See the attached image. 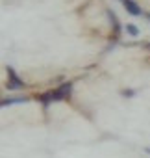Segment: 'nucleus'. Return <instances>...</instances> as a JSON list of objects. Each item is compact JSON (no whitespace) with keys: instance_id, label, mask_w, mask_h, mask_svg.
Returning <instances> with one entry per match:
<instances>
[{"instance_id":"nucleus-1","label":"nucleus","mask_w":150,"mask_h":158,"mask_svg":"<svg viewBox=\"0 0 150 158\" xmlns=\"http://www.w3.org/2000/svg\"><path fill=\"white\" fill-rule=\"evenodd\" d=\"M8 71V82H6V89H10V91H17V89H22L24 88V80L15 73V69L13 67H8L6 69Z\"/></svg>"},{"instance_id":"nucleus-2","label":"nucleus","mask_w":150,"mask_h":158,"mask_svg":"<svg viewBox=\"0 0 150 158\" xmlns=\"http://www.w3.org/2000/svg\"><path fill=\"white\" fill-rule=\"evenodd\" d=\"M70 93H72V84H70V82H65V84H61L59 88H56L54 91H50L48 95H50V101H63V99H67Z\"/></svg>"},{"instance_id":"nucleus-3","label":"nucleus","mask_w":150,"mask_h":158,"mask_svg":"<svg viewBox=\"0 0 150 158\" xmlns=\"http://www.w3.org/2000/svg\"><path fill=\"white\" fill-rule=\"evenodd\" d=\"M24 102H28V97H8V99H0V108L13 106V104H24Z\"/></svg>"},{"instance_id":"nucleus-4","label":"nucleus","mask_w":150,"mask_h":158,"mask_svg":"<svg viewBox=\"0 0 150 158\" xmlns=\"http://www.w3.org/2000/svg\"><path fill=\"white\" fill-rule=\"evenodd\" d=\"M122 4H124L126 11H128L130 15H133V17H139V15H141V8L137 6L135 0H122Z\"/></svg>"},{"instance_id":"nucleus-5","label":"nucleus","mask_w":150,"mask_h":158,"mask_svg":"<svg viewBox=\"0 0 150 158\" xmlns=\"http://www.w3.org/2000/svg\"><path fill=\"white\" fill-rule=\"evenodd\" d=\"M108 15H109V21H111V24H113V28H115V34H119V32H120V23L117 21V17H115L113 11H108Z\"/></svg>"},{"instance_id":"nucleus-6","label":"nucleus","mask_w":150,"mask_h":158,"mask_svg":"<svg viewBox=\"0 0 150 158\" xmlns=\"http://www.w3.org/2000/svg\"><path fill=\"white\" fill-rule=\"evenodd\" d=\"M126 32H128L130 35H133V37H135V35H139V30H137V26H135V24H126Z\"/></svg>"},{"instance_id":"nucleus-7","label":"nucleus","mask_w":150,"mask_h":158,"mask_svg":"<svg viewBox=\"0 0 150 158\" xmlns=\"http://www.w3.org/2000/svg\"><path fill=\"white\" fill-rule=\"evenodd\" d=\"M144 151H146V152H148V154H150V147H146V149H144Z\"/></svg>"},{"instance_id":"nucleus-8","label":"nucleus","mask_w":150,"mask_h":158,"mask_svg":"<svg viewBox=\"0 0 150 158\" xmlns=\"http://www.w3.org/2000/svg\"><path fill=\"white\" fill-rule=\"evenodd\" d=\"M146 47H148V48H150V43H148V45H146Z\"/></svg>"},{"instance_id":"nucleus-9","label":"nucleus","mask_w":150,"mask_h":158,"mask_svg":"<svg viewBox=\"0 0 150 158\" xmlns=\"http://www.w3.org/2000/svg\"><path fill=\"white\" fill-rule=\"evenodd\" d=\"M148 19H150V17H148Z\"/></svg>"}]
</instances>
